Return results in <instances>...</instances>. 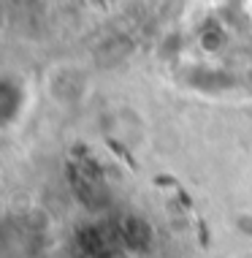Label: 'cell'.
<instances>
[{"label":"cell","instance_id":"1","mask_svg":"<svg viewBox=\"0 0 252 258\" xmlns=\"http://www.w3.org/2000/svg\"><path fill=\"white\" fill-rule=\"evenodd\" d=\"M109 147H111V150H114V152H120V155H122L125 160H128V163L133 166V169H136V163H133V158H130V152H125V150H122V147H120V144H117V142H109Z\"/></svg>","mask_w":252,"mask_h":258}]
</instances>
